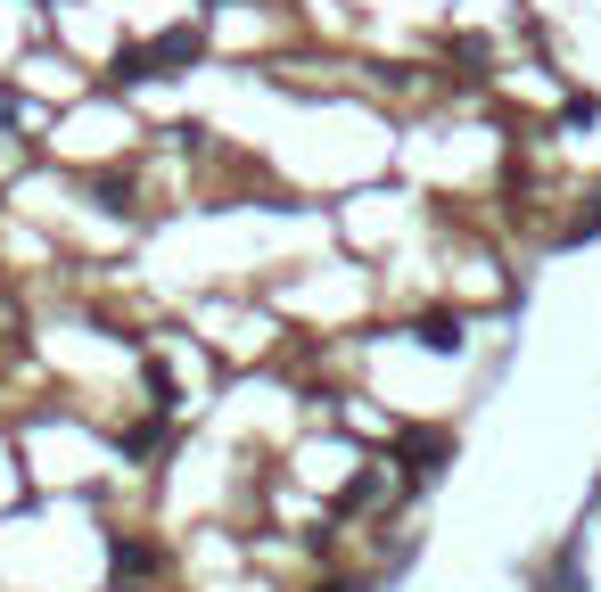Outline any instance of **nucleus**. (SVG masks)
Listing matches in <instances>:
<instances>
[{
  "mask_svg": "<svg viewBox=\"0 0 601 592\" xmlns=\"http://www.w3.org/2000/svg\"><path fill=\"white\" fill-rule=\"evenodd\" d=\"M322 592H363V584H322Z\"/></svg>",
  "mask_w": 601,
  "mask_h": 592,
  "instance_id": "3",
  "label": "nucleus"
},
{
  "mask_svg": "<svg viewBox=\"0 0 601 592\" xmlns=\"http://www.w3.org/2000/svg\"><path fill=\"white\" fill-rule=\"evenodd\" d=\"M421 346H428V354H453V346H462V322H453V313H428V322H421Z\"/></svg>",
  "mask_w": 601,
  "mask_h": 592,
  "instance_id": "2",
  "label": "nucleus"
},
{
  "mask_svg": "<svg viewBox=\"0 0 601 592\" xmlns=\"http://www.w3.org/2000/svg\"><path fill=\"white\" fill-rule=\"evenodd\" d=\"M396 453H404V470H412V485H428V477H437V461L453 453V444H445L437 428H412V436L396 444Z\"/></svg>",
  "mask_w": 601,
  "mask_h": 592,
  "instance_id": "1",
  "label": "nucleus"
}]
</instances>
